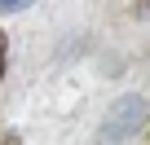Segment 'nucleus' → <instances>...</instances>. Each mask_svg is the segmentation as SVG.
I'll use <instances>...</instances> for the list:
<instances>
[{
  "label": "nucleus",
  "instance_id": "f257e3e1",
  "mask_svg": "<svg viewBox=\"0 0 150 145\" xmlns=\"http://www.w3.org/2000/svg\"><path fill=\"white\" fill-rule=\"evenodd\" d=\"M31 0H0V13H18V9H27Z\"/></svg>",
  "mask_w": 150,
  "mask_h": 145
},
{
  "label": "nucleus",
  "instance_id": "7ed1b4c3",
  "mask_svg": "<svg viewBox=\"0 0 150 145\" xmlns=\"http://www.w3.org/2000/svg\"><path fill=\"white\" fill-rule=\"evenodd\" d=\"M0 70H5V44H0Z\"/></svg>",
  "mask_w": 150,
  "mask_h": 145
},
{
  "label": "nucleus",
  "instance_id": "f03ea898",
  "mask_svg": "<svg viewBox=\"0 0 150 145\" xmlns=\"http://www.w3.org/2000/svg\"><path fill=\"white\" fill-rule=\"evenodd\" d=\"M0 145H18V141H13V136H9V132H0Z\"/></svg>",
  "mask_w": 150,
  "mask_h": 145
}]
</instances>
